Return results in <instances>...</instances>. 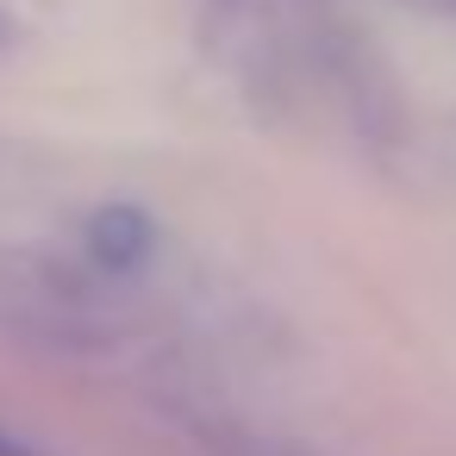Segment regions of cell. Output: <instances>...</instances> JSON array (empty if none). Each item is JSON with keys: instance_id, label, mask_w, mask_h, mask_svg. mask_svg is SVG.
<instances>
[{"instance_id": "obj_3", "label": "cell", "mask_w": 456, "mask_h": 456, "mask_svg": "<svg viewBox=\"0 0 456 456\" xmlns=\"http://www.w3.org/2000/svg\"><path fill=\"white\" fill-rule=\"evenodd\" d=\"M419 7H437V13H456V0H419Z\"/></svg>"}, {"instance_id": "obj_1", "label": "cell", "mask_w": 456, "mask_h": 456, "mask_svg": "<svg viewBox=\"0 0 456 456\" xmlns=\"http://www.w3.org/2000/svg\"><path fill=\"white\" fill-rule=\"evenodd\" d=\"M157 244V225L138 213V207H101L88 219V256L101 269H138Z\"/></svg>"}, {"instance_id": "obj_2", "label": "cell", "mask_w": 456, "mask_h": 456, "mask_svg": "<svg viewBox=\"0 0 456 456\" xmlns=\"http://www.w3.org/2000/svg\"><path fill=\"white\" fill-rule=\"evenodd\" d=\"M0 456H32V450H26L20 437H7V431H0Z\"/></svg>"}]
</instances>
